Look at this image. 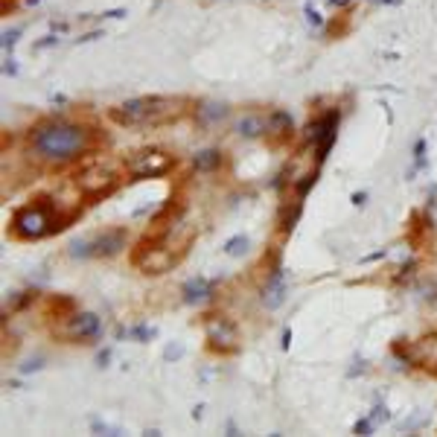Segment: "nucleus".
<instances>
[{
    "instance_id": "a19ab883",
    "label": "nucleus",
    "mask_w": 437,
    "mask_h": 437,
    "mask_svg": "<svg viewBox=\"0 0 437 437\" xmlns=\"http://www.w3.org/2000/svg\"><path fill=\"white\" fill-rule=\"evenodd\" d=\"M41 3V0H26V6H38Z\"/></svg>"
},
{
    "instance_id": "ddd939ff",
    "label": "nucleus",
    "mask_w": 437,
    "mask_h": 437,
    "mask_svg": "<svg viewBox=\"0 0 437 437\" xmlns=\"http://www.w3.org/2000/svg\"><path fill=\"white\" fill-rule=\"evenodd\" d=\"M266 132L271 137L283 140V137H289L291 132H295V120H291L289 111H271L268 120H266Z\"/></svg>"
},
{
    "instance_id": "1a4fd4ad",
    "label": "nucleus",
    "mask_w": 437,
    "mask_h": 437,
    "mask_svg": "<svg viewBox=\"0 0 437 437\" xmlns=\"http://www.w3.org/2000/svg\"><path fill=\"white\" fill-rule=\"evenodd\" d=\"M286 291H289L286 289V271H283L280 263H274L268 280L263 286V303L268 306V309H277V306H283V300H286Z\"/></svg>"
},
{
    "instance_id": "dca6fc26",
    "label": "nucleus",
    "mask_w": 437,
    "mask_h": 437,
    "mask_svg": "<svg viewBox=\"0 0 437 437\" xmlns=\"http://www.w3.org/2000/svg\"><path fill=\"white\" fill-rule=\"evenodd\" d=\"M300 213H303V199H298L295 207H286V210H283V219H280L283 233H291V231H295V224H298Z\"/></svg>"
},
{
    "instance_id": "f03ea898",
    "label": "nucleus",
    "mask_w": 437,
    "mask_h": 437,
    "mask_svg": "<svg viewBox=\"0 0 437 437\" xmlns=\"http://www.w3.org/2000/svg\"><path fill=\"white\" fill-rule=\"evenodd\" d=\"M181 100H172V96H137V100H128L123 105H114L108 111V117L117 125H158L167 123L172 117L181 114Z\"/></svg>"
},
{
    "instance_id": "9d476101",
    "label": "nucleus",
    "mask_w": 437,
    "mask_h": 437,
    "mask_svg": "<svg viewBox=\"0 0 437 437\" xmlns=\"http://www.w3.org/2000/svg\"><path fill=\"white\" fill-rule=\"evenodd\" d=\"M125 242H128L125 228L105 231V233H100L96 239H91V245H93V256H117V254L125 248Z\"/></svg>"
},
{
    "instance_id": "2eb2a0df",
    "label": "nucleus",
    "mask_w": 437,
    "mask_h": 437,
    "mask_svg": "<svg viewBox=\"0 0 437 437\" xmlns=\"http://www.w3.org/2000/svg\"><path fill=\"white\" fill-rule=\"evenodd\" d=\"M236 132L242 137H260V135H266V120L256 117V114H248L236 123Z\"/></svg>"
},
{
    "instance_id": "0eeeda50",
    "label": "nucleus",
    "mask_w": 437,
    "mask_h": 437,
    "mask_svg": "<svg viewBox=\"0 0 437 437\" xmlns=\"http://www.w3.org/2000/svg\"><path fill=\"white\" fill-rule=\"evenodd\" d=\"M117 181H120L117 172L108 169V167H88V169H82V172L76 175L79 190H82L85 196H91V199L108 196V192L117 187Z\"/></svg>"
},
{
    "instance_id": "c9c22d12",
    "label": "nucleus",
    "mask_w": 437,
    "mask_h": 437,
    "mask_svg": "<svg viewBox=\"0 0 437 437\" xmlns=\"http://www.w3.org/2000/svg\"><path fill=\"white\" fill-rule=\"evenodd\" d=\"M365 201H367V192H355V196H353V204L355 207H362Z\"/></svg>"
},
{
    "instance_id": "2f4dec72",
    "label": "nucleus",
    "mask_w": 437,
    "mask_h": 437,
    "mask_svg": "<svg viewBox=\"0 0 437 437\" xmlns=\"http://www.w3.org/2000/svg\"><path fill=\"white\" fill-rule=\"evenodd\" d=\"M56 44H59L56 36H47V38H41V41H36V50H50V47H56Z\"/></svg>"
},
{
    "instance_id": "c85d7f7f",
    "label": "nucleus",
    "mask_w": 437,
    "mask_h": 437,
    "mask_svg": "<svg viewBox=\"0 0 437 437\" xmlns=\"http://www.w3.org/2000/svg\"><path fill=\"white\" fill-rule=\"evenodd\" d=\"M181 355H184V347H181V344H169L167 353H164V359L172 362V359H181Z\"/></svg>"
},
{
    "instance_id": "f257e3e1",
    "label": "nucleus",
    "mask_w": 437,
    "mask_h": 437,
    "mask_svg": "<svg viewBox=\"0 0 437 437\" xmlns=\"http://www.w3.org/2000/svg\"><path fill=\"white\" fill-rule=\"evenodd\" d=\"M91 128L68 123V120H50L41 123L38 128H32L29 143L36 155L47 164H70L82 152L91 149Z\"/></svg>"
},
{
    "instance_id": "9b49d317",
    "label": "nucleus",
    "mask_w": 437,
    "mask_h": 437,
    "mask_svg": "<svg viewBox=\"0 0 437 437\" xmlns=\"http://www.w3.org/2000/svg\"><path fill=\"white\" fill-rule=\"evenodd\" d=\"M213 289H216L213 280H207V277H192V280H187L184 289H181L184 303L196 306V303H201V300H207L210 295H213Z\"/></svg>"
},
{
    "instance_id": "4468645a",
    "label": "nucleus",
    "mask_w": 437,
    "mask_h": 437,
    "mask_svg": "<svg viewBox=\"0 0 437 437\" xmlns=\"http://www.w3.org/2000/svg\"><path fill=\"white\" fill-rule=\"evenodd\" d=\"M192 167L199 172H213L222 167V152L219 149H201L196 158H192Z\"/></svg>"
},
{
    "instance_id": "7c9ffc66",
    "label": "nucleus",
    "mask_w": 437,
    "mask_h": 437,
    "mask_svg": "<svg viewBox=\"0 0 437 437\" xmlns=\"http://www.w3.org/2000/svg\"><path fill=\"white\" fill-rule=\"evenodd\" d=\"M306 21H309L312 26H323V18H321V15H318L312 6H306Z\"/></svg>"
},
{
    "instance_id": "e433bc0d",
    "label": "nucleus",
    "mask_w": 437,
    "mask_h": 437,
    "mask_svg": "<svg viewBox=\"0 0 437 437\" xmlns=\"http://www.w3.org/2000/svg\"><path fill=\"white\" fill-rule=\"evenodd\" d=\"M289 342H291V330H283V350H289Z\"/></svg>"
},
{
    "instance_id": "ea45409f",
    "label": "nucleus",
    "mask_w": 437,
    "mask_h": 437,
    "mask_svg": "<svg viewBox=\"0 0 437 437\" xmlns=\"http://www.w3.org/2000/svg\"><path fill=\"white\" fill-rule=\"evenodd\" d=\"M370 3H376V6H385V3H394V0H370Z\"/></svg>"
},
{
    "instance_id": "7ed1b4c3",
    "label": "nucleus",
    "mask_w": 437,
    "mask_h": 437,
    "mask_svg": "<svg viewBox=\"0 0 437 437\" xmlns=\"http://www.w3.org/2000/svg\"><path fill=\"white\" fill-rule=\"evenodd\" d=\"M70 219L73 216H59L50 199H38L36 204H26L12 216V233L18 239H44L61 228H68Z\"/></svg>"
},
{
    "instance_id": "f3484780",
    "label": "nucleus",
    "mask_w": 437,
    "mask_h": 437,
    "mask_svg": "<svg viewBox=\"0 0 437 437\" xmlns=\"http://www.w3.org/2000/svg\"><path fill=\"white\" fill-rule=\"evenodd\" d=\"M248 248H251V239L248 236H233V239H228L224 242V254L228 256H242V254H248Z\"/></svg>"
},
{
    "instance_id": "20e7f679",
    "label": "nucleus",
    "mask_w": 437,
    "mask_h": 437,
    "mask_svg": "<svg viewBox=\"0 0 437 437\" xmlns=\"http://www.w3.org/2000/svg\"><path fill=\"white\" fill-rule=\"evenodd\" d=\"M338 123H342V114L338 111H327L323 117H318L315 123L306 125V135H303V143L309 146L315 143V152H318V164L330 158V149L338 137Z\"/></svg>"
},
{
    "instance_id": "5701e85b",
    "label": "nucleus",
    "mask_w": 437,
    "mask_h": 437,
    "mask_svg": "<svg viewBox=\"0 0 437 437\" xmlns=\"http://www.w3.org/2000/svg\"><path fill=\"white\" fill-rule=\"evenodd\" d=\"M128 335L146 344V342H152V338H155V327H132V330H128Z\"/></svg>"
},
{
    "instance_id": "393cba45",
    "label": "nucleus",
    "mask_w": 437,
    "mask_h": 437,
    "mask_svg": "<svg viewBox=\"0 0 437 437\" xmlns=\"http://www.w3.org/2000/svg\"><path fill=\"white\" fill-rule=\"evenodd\" d=\"M374 429H376V423H374L370 417H362L359 423L353 426V431H355V434H374Z\"/></svg>"
},
{
    "instance_id": "c756f323",
    "label": "nucleus",
    "mask_w": 437,
    "mask_h": 437,
    "mask_svg": "<svg viewBox=\"0 0 437 437\" xmlns=\"http://www.w3.org/2000/svg\"><path fill=\"white\" fill-rule=\"evenodd\" d=\"M426 423V414H417V417H411V420H406V423H402V429H420V426H423Z\"/></svg>"
},
{
    "instance_id": "a878e982",
    "label": "nucleus",
    "mask_w": 437,
    "mask_h": 437,
    "mask_svg": "<svg viewBox=\"0 0 437 437\" xmlns=\"http://www.w3.org/2000/svg\"><path fill=\"white\" fill-rule=\"evenodd\" d=\"M41 367H44V355H36V359H26L21 365V374H36V370H41Z\"/></svg>"
},
{
    "instance_id": "6ab92c4d",
    "label": "nucleus",
    "mask_w": 437,
    "mask_h": 437,
    "mask_svg": "<svg viewBox=\"0 0 437 437\" xmlns=\"http://www.w3.org/2000/svg\"><path fill=\"white\" fill-rule=\"evenodd\" d=\"M50 309L53 312H59V318H64V315H73V309H76V300L73 298H53L50 300Z\"/></svg>"
},
{
    "instance_id": "f704fd0d",
    "label": "nucleus",
    "mask_w": 437,
    "mask_h": 437,
    "mask_svg": "<svg viewBox=\"0 0 437 437\" xmlns=\"http://www.w3.org/2000/svg\"><path fill=\"white\" fill-rule=\"evenodd\" d=\"M3 73H6V76H15V73H18V64H15V61L9 59V61L3 64Z\"/></svg>"
},
{
    "instance_id": "423d86ee",
    "label": "nucleus",
    "mask_w": 437,
    "mask_h": 437,
    "mask_svg": "<svg viewBox=\"0 0 437 437\" xmlns=\"http://www.w3.org/2000/svg\"><path fill=\"white\" fill-rule=\"evenodd\" d=\"M175 167V158L160 152V149H149V152H140L137 158L128 160V175L132 178H160L167 175Z\"/></svg>"
},
{
    "instance_id": "6e6552de",
    "label": "nucleus",
    "mask_w": 437,
    "mask_h": 437,
    "mask_svg": "<svg viewBox=\"0 0 437 437\" xmlns=\"http://www.w3.org/2000/svg\"><path fill=\"white\" fill-rule=\"evenodd\" d=\"M102 332V321L93 312H73L68 318V327H64V335L73 338V342H91Z\"/></svg>"
},
{
    "instance_id": "bb28decb",
    "label": "nucleus",
    "mask_w": 437,
    "mask_h": 437,
    "mask_svg": "<svg viewBox=\"0 0 437 437\" xmlns=\"http://www.w3.org/2000/svg\"><path fill=\"white\" fill-rule=\"evenodd\" d=\"M370 420H374L376 426H379V423H388V420H391V411H388L385 406H376L374 411H370Z\"/></svg>"
},
{
    "instance_id": "58836bf2",
    "label": "nucleus",
    "mask_w": 437,
    "mask_h": 437,
    "mask_svg": "<svg viewBox=\"0 0 437 437\" xmlns=\"http://www.w3.org/2000/svg\"><path fill=\"white\" fill-rule=\"evenodd\" d=\"M350 0H330V6H347Z\"/></svg>"
},
{
    "instance_id": "473e14b6",
    "label": "nucleus",
    "mask_w": 437,
    "mask_h": 437,
    "mask_svg": "<svg viewBox=\"0 0 437 437\" xmlns=\"http://www.w3.org/2000/svg\"><path fill=\"white\" fill-rule=\"evenodd\" d=\"M96 38H102V32H100V29H93V32H85L82 38H76V44H88V41H96Z\"/></svg>"
},
{
    "instance_id": "4be33fe9",
    "label": "nucleus",
    "mask_w": 437,
    "mask_h": 437,
    "mask_svg": "<svg viewBox=\"0 0 437 437\" xmlns=\"http://www.w3.org/2000/svg\"><path fill=\"white\" fill-rule=\"evenodd\" d=\"M21 32H24V26H15V29H6V32H3V41H0V44H3V50H12V47L18 44Z\"/></svg>"
},
{
    "instance_id": "39448f33",
    "label": "nucleus",
    "mask_w": 437,
    "mask_h": 437,
    "mask_svg": "<svg viewBox=\"0 0 437 437\" xmlns=\"http://www.w3.org/2000/svg\"><path fill=\"white\" fill-rule=\"evenodd\" d=\"M204 335H207L210 350H216L222 355L239 350V332L233 327V321L224 318V315H210L204 321Z\"/></svg>"
},
{
    "instance_id": "72a5a7b5",
    "label": "nucleus",
    "mask_w": 437,
    "mask_h": 437,
    "mask_svg": "<svg viewBox=\"0 0 437 437\" xmlns=\"http://www.w3.org/2000/svg\"><path fill=\"white\" fill-rule=\"evenodd\" d=\"M108 362H111V350H102L100 355H96V365L100 367H108Z\"/></svg>"
},
{
    "instance_id": "cd10ccee",
    "label": "nucleus",
    "mask_w": 437,
    "mask_h": 437,
    "mask_svg": "<svg viewBox=\"0 0 437 437\" xmlns=\"http://www.w3.org/2000/svg\"><path fill=\"white\" fill-rule=\"evenodd\" d=\"M414 268H417V263H406V266H402L399 274H397V283H406V280L411 277V274H414Z\"/></svg>"
},
{
    "instance_id": "a211bd4d",
    "label": "nucleus",
    "mask_w": 437,
    "mask_h": 437,
    "mask_svg": "<svg viewBox=\"0 0 437 437\" xmlns=\"http://www.w3.org/2000/svg\"><path fill=\"white\" fill-rule=\"evenodd\" d=\"M36 298H38V291H15V295L6 300V306H12V312H15V309H24V306H29Z\"/></svg>"
},
{
    "instance_id": "4c0bfd02",
    "label": "nucleus",
    "mask_w": 437,
    "mask_h": 437,
    "mask_svg": "<svg viewBox=\"0 0 437 437\" xmlns=\"http://www.w3.org/2000/svg\"><path fill=\"white\" fill-rule=\"evenodd\" d=\"M201 414H204V408H201V406L192 408V420H201Z\"/></svg>"
},
{
    "instance_id": "aec40b11",
    "label": "nucleus",
    "mask_w": 437,
    "mask_h": 437,
    "mask_svg": "<svg viewBox=\"0 0 437 437\" xmlns=\"http://www.w3.org/2000/svg\"><path fill=\"white\" fill-rule=\"evenodd\" d=\"M70 256H73V260H88V256H93L91 239H76L70 245Z\"/></svg>"
},
{
    "instance_id": "b1692460",
    "label": "nucleus",
    "mask_w": 437,
    "mask_h": 437,
    "mask_svg": "<svg viewBox=\"0 0 437 437\" xmlns=\"http://www.w3.org/2000/svg\"><path fill=\"white\" fill-rule=\"evenodd\" d=\"M91 429H93V434H111V437H120V434H123V429L108 426V423H100V420H93Z\"/></svg>"
},
{
    "instance_id": "f8f14e48",
    "label": "nucleus",
    "mask_w": 437,
    "mask_h": 437,
    "mask_svg": "<svg viewBox=\"0 0 437 437\" xmlns=\"http://www.w3.org/2000/svg\"><path fill=\"white\" fill-rule=\"evenodd\" d=\"M224 117H228V105H224V102H201V105H196V123L201 128H213V125L224 123Z\"/></svg>"
},
{
    "instance_id": "412c9836",
    "label": "nucleus",
    "mask_w": 437,
    "mask_h": 437,
    "mask_svg": "<svg viewBox=\"0 0 437 437\" xmlns=\"http://www.w3.org/2000/svg\"><path fill=\"white\" fill-rule=\"evenodd\" d=\"M315 184H318V169H315V172H309V175H303V181H298V184H295L298 199H306V192H309Z\"/></svg>"
}]
</instances>
